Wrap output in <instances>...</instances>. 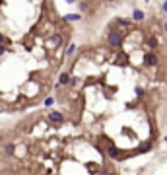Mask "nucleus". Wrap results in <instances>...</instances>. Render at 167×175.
<instances>
[{
	"instance_id": "nucleus-1",
	"label": "nucleus",
	"mask_w": 167,
	"mask_h": 175,
	"mask_svg": "<svg viewBox=\"0 0 167 175\" xmlns=\"http://www.w3.org/2000/svg\"><path fill=\"white\" fill-rule=\"evenodd\" d=\"M122 43H125V33L119 31V29H109V33H107V45L111 47V49H121L122 47Z\"/></svg>"
},
{
	"instance_id": "nucleus-2",
	"label": "nucleus",
	"mask_w": 167,
	"mask_h": 175,
	"mask_svg": "<svg viewBox=\"0 0 167 175\" xmlns=\"http://www.w3.org/2000/svg\"><path fill=\"white\" fill-rule=\"evenodd\" d=\"M144 62H146V66H157L159 64V55L156 53V51H148L146 55H144Z\"/></svg>"
},
{
	"instance_id": "nucleus-3",
	"label": "nucleus",
	"mask_w": 167,
	"mask_h": 175,
	"mask_svg": "<svg viewBox=\"0 0 167 175\" xmlns=\"http://www.w3.org/2000/svg\"><path fill=\"white\" fill-rule=\"evenodd\" d=\"M47 119L51 123H55V125H62V123H64V115L59 113V111H49L47 113Z\"/></svg>"
},
{
	"instance_id": "nucleus-4",
	"label": "nucleus",
	"mask_w": 167,
	"mask_h": 175,
	"mask_svg": "<svg viewBox=\"0 0 167 175\" xmlns=\"http://www.w3.org/2000/svg\"><path fill=\"white\" fill-rule=\"evenodd\" d=\"M70 74L68 72H62V74L59 76V84H56V88H60V86H70Z\"/></svg>"
},
{
	"instance_id": "nucleus-5",
	"label": "nucleus",
	"mask_w": 167,
	"mask_h": 175,
	"mask_svg": "<svg viewBox=\"0 0 167 175\" xmlns=\"http://www.w3.org/2000/svg\"><path fill=\"white\" fill-rule=\"evenodd\" d=\"M144 18H146V14H144L142 10H138V8L132 10V20L134 21H144Z\"/></svg>"
},
{
	"instance_id": "nucleus-6",
	"label": "nucleus",
	"mask_w": 167,
	"mask_h": 175,
	"mask_svg": "<svg viewBox=\"0 0 167 175\" xmlns=\"http://www.w3.org/2000/svg\"><path fill=\"white\" fill-rule=\"evenodd\" d=\"M117 25H119L121 29H122V27H125V29H128V27H130V21H128V20H122V18H119V20H117Z\"/></svg>"
},
{
	"instance_id": "nucleus-7",
	"label": "nucleus",
	"mask_w": 167,
	"mask_h": 175,
	"mask_svg": "<svg viewBox=\"0 0 167 175\" xmlns=\"http://www.w3.org/2000/svg\"><path fill=\"white\" fill-rule=\"evenodd\" d=\"M14 150H16V146H14L12 142L4 146V152H6V154H8V156H12V154H14Z\"/></svg>"
},
{
	"instance_id": "nucleus-8",
	"label": "nucleus",
	"mask_w": 167,
	"mask_h": 175,
	"mask_svg": "<svg viewBox=\"0 0 167 175\" xmlns=\"http://www.w3.org/2000/svg\"><path fill=\"white\" fill-rule=\"evenodd\" d=\"M80 18H82L80 14H70V16H64V20H66V21H78Z\"/></svg>"
},
{
	"instance_id": "nucleus-9",
	"label": "nucleus",
	"mask_w": 167,
	"mask_h": 175,
	"mask_svg": "<svg viewBox=\"0 0 167 175\" xmlns=\"http://www.w3.org/2000/svg\"><path fill=\"white\" fill-rule=\"evenodd\" d=\"M74 53H76V45H74V43H70V47H68V51H66V56H72Z\"/></svg>"
},
{
	"instance_id": "nucleus-10",
	"label": "nucleus",
	"mask_w": 167,
	"mask_h": 175,
	"mask_svg": "<svg viewBox=\"0 0 167 175\" xmlns=\"http://www.w3.org/2000/svg\"><path fill=\"white\" fill-rule=\"evenodd\" d=\"M53 103H55V97H47L45 99V107H51Z\"/></svg>"
},
{
	"instance_id": "nucleus-11",
	"label": "nucleus",
	"mask_w": 167,
	"mask_h": 175,
	"mask_svg": "<svg viewBox=\"0 0 167 175\" xmlns=\"http://www.w3.org/2000/svg\"><path fill=\"white\" fill-rule=\"evenodd\" d=\"M0 45H8V39H6L2 33H0Z\"/></svg>"
},
{
	"instance_id": "nucleus-12",
	"label": "nucleus",
	"mask_w": 167,
	"mask_h": 175,
	"mask_svg": "<svg viewBox=\"0 0 167 175\" xmlns=\"http://www.w3.org/2000/svg\"><path fill=\"white\" fill-rule=\"evenodd\" d=\"M6 51H8V49H6V45H0V55H4Z\"/></svg>"
},
{
	"instance_id": "nucleus-13",
	"label": "nucleus",
	"mask_w": 167,
	"mask_h": 175,
	"mask_svg": "<svg viewBox=\"0 0 167 175\" xmlns=\"http://www.w3.org/2000/svg\"><path fill=\"white\" fill-rule=\"evenodd\" d=\"M163 12L167 14V2H163Z\"/></svg>"
},
{
	"instance_id": "nucleus-14",
	"label": "nucleus",
	"mask_w": 167,
	"mask_h": 175,
	"mask_svg": "<svg viewBox=\"0 0 167 175\" xmlns=\"http://www.w3.org/2000/svg\"><path fill=\"white\" fill-rule=\"evenodd\" d=\"M165 31H167V21H165Z\"/></svg>"
},
{
	"instance_id": "nucleus-15",
	"label": "nucleus",
	"mask_w": 167,
	"mask_h": 175,
	"mask_svg": "<svg viewBox=\"0 0 167 175\" xmlns=\"http://www.w3.org/2000/svg\"><path fill=\"white\" fill-rule=\"evenodd\" d=\"M66 2H74V0H66Z\"/></svg>"
},
{
	"instance_id": "nucleus-16",
	"label": "nucleus",
	"mask_w": 167,
	"mask_h": 175,
	"mask_svg": "<svg viewBox=\"0 0 167 175\" xmlns=\"http://www.w3.org/2000/svg\"><path fill=\"white\" fill-rule=\"evenodd\" d=\"M0 113H4V111H2V109H0Z\"/></svg>"
},
{
	"instance_id": "nucleus-17",
	"label": "nucleus",
	"mask_w": 167,
	"mask_h": 175,
	"mask_svg": "<svg viewBox=\"0 0 167 175\" xmlns=\"http://www.w3.org/2000/svg\"><path fill=\"white\" fill-rule=\"evenodd\" d=\"M163 2H167V0H163Z\"/></svg>"
},
{
	"instance_id": "nucleus-18",
	"label": "nucleus",
	"mask_w": 167,
	"mask_h": 175,
	"mask_svg": "<svg viewBox=\"0 0 167 175\" xmlns=\"http://www.w3.org/2000/svg\"><path fill=\"white\" fill-rule=\"evenodd\" d=\"M146 2H148V0H146Z\"/></svg>"
}]
</instances>
